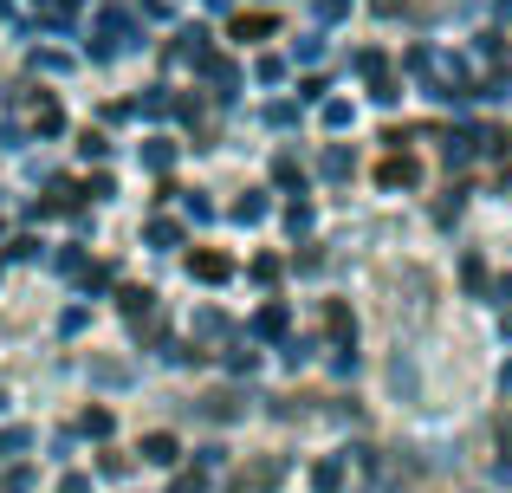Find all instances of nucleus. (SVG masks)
<instances>
[{
    "label": "nucleus",
    "mask_w": 512,
    "mask_h": 493,
    "mask_svg": "<svg viewBox=\"0 0 512 493\" xmlns=\"http://www.w3.org/2000/svg\"><path fill=\"white\" fill-rule=\"evenodd\" d=\"M415 176H422V169H415L409 156H389V163H383V182H389V189H396V182H415Z\"/></svg>",
    "instance_id": "nucleus-1"
},
{
    "label": "nucleus",
    "mask_w": 512,
    "mask_h": 493,
    "mask_svg": "<svg viewBox=\"0 0 512 493\" xmlns=\"http://www.w3.org/2000/svg\"><path fill=\"white\" fill-rule=\"evenodd\" d=\"M195 273H201V279H227V260H221V253H201Z\"/></svg>",
    "instance_id": "nucleus-2"
},
{
    "label": "nucleus",
    "mask_w": 512,
    "mask_h": 493,
    "mask_svg": "<svg viewBox=\"0 0 512 493\" xmlns=\"http://www.w3.org/2000/svg\"><path fill=\"white\" fill-rule=\"evenodd\" d=\"M143 455H150V461H175V442H169V435H150V442H143Z\"/></svg>",
    "instance_id": "nucleus-3"
},
{
    "label": "nucleus",
    "mask_w": 512,
    "mask_h": 493,
    "mask_svg": "<svg viewBox=\"0 0 512 493\" xmlns=\"http://www.w3.org/2000/svg\"><path fill=\"white\" fill-rule=\"evenodd\" d=\"M266 26H273V20H266V13H253V20H240V26H234V33H240V39H260V33H266Z\"/></svg>",
    "instance_id": "nucleus-4"
}]
</instances>
